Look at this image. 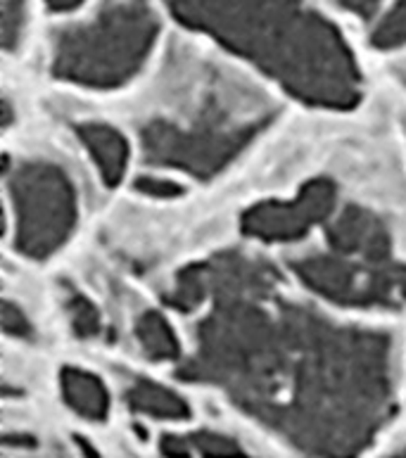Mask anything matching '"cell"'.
<instances>
[{
	"label": "cell",
	"instance_id": "cell-1",
	"mask_svg": "<svg viewBox=\"0 0 406 458\" xmlns=\"http://www.w3.org/2000/svg\"><path fill=\"white\" fill-rule=\"evenodd\" d=\"M271 274L224 257L179 276L172 300L193 309L212 297L186 373L212 380L252 416L309 452H354L390 403L385 337L338 328L271 293Z\"/></svg>",
	"mask_w": 406,
	"mask_h": 458
},
{
	"label": "cell",
	"instance_id": "cell-2",
	"mask_svg": "<svg viewBox=\"0 0 406 458\" xmlns=\"http://www.w3.org/2000/svg\"><path fill=\"white\" fill-rule=\"evenodd\" d=\"M188 27L250 57L292 96L347 107L359 74L343 38L304 0H166Z\"/></svg>",
	"mask_w": 406,
	"mask_h": 458
},
{
	"label": "cell",
	"instance_id": "cell-3",
	"mask_svg": "<svg viewBox=\"0 0 406 458\" xmlns=\"http://www.w3.org/2000/svg\"><path fill=\"white\" fill-rule=\"evenodd\" d=\"M269 114V105L228 81L202 86L200 96L179 100L173 116L143 126L148 157L159 165L209 176L248 143Z\"/></svg>",
	"mask_w": 406,
	"mask_h": 458
},
{
	"label": "cell",
	"instance_id": "cell-4",
	"mask_svg": "<svg viewBox=\"0 0 406 458\" xmlns=\"http://www.w3.org/2000/svg\"><path fill=\"white\" fill-rule=\"evenodd\" d=\"M155 34L157 20L148 0H105L90 20L55 36L53 69L90 89L119 86L143 64Z\"/></svg>",
	"mask_w": 406,
	"mask_h": 458
},
{
	"label": "cell",
	"instance_id": "cell-5",
	"mask_svg": "<svg viewBox=\"0 0 406 458\" xmlns=\"http://www.w3.org/2000/svg\"><path fill=\"white\" fill-rule=\"evenodd\" d=\"M17 221V247L43 259L63 245L74 228L76 195L60 166L46 162L20 165L7 178Z\"/></svg>",
	"mask_w": 406,
	"mask_h": 458
},
{
	"label": "cell",
	"instance_id": "cell-6",
	"mask_svg": "<svg viewBox=\"0 0 406 458\" xmlns=\"http://www.w3.org/2000/svg\"><path fill=\"white\" fill-rule=\"evenodd\" d=\"M292 268L311 290L354 307H397L406 300V264L350 257L335 250L304 254Z\"/></svg>",
	"mask_w": 406,
	"mask_h": 458
},
{
	"label": "cell",
	"instance_id": "cell-7",
	"mask_svg": "<svg viewBox=\"0 0 406 458\" xmlns=\"http://www.w3.org/2000/svg\"><path fill=\"white\" fill-rule=\"evenodd\" d=\"M335 209V188L326 181L309 183L295 199L266 202L245 216V231L264 242H290L302 238L314 224H321Z\"/></svg>",
	"mask_w": 406,
	"mask_h": 458
},
{
	"label": "cell",
	"instance_id": "cell-8",
	"mask_svg": "<svg viewBox=\"0 0 406 458\" xmlns=\"http://www.w3.org/2000/svg\"><path fill=\"white\" fill-rule=\"evenodd\" d=\"M385 224L364 207H344L328 226V250L373 261H393Z\"/></svg>",
	"mask_w": 406,
	"mask_h": 458
},
{
	"label": "cell",
	"instance_id": "cell-9",
	"mask_svg": "<svg viewBox=\"0 0 406 458\" xmlns=\"http://www.w3.org/2000/svg\"><path fill=\"white\" fill-rule=\"evenodd\" d=\"M79 138L97 165L100 176L110 185L119 183V178L126 172V162H129V148H126L124 138L103 123H83L79 126Z\"/></svg>",
	"mask_w": 406,
	"mask_h": 458
},
{
	"label": "cell",
	"instance_id": "cell-10",
	"mask_svg": "<svg viewBox=\"0 0 406 458\" xmlns=\"http://www.w3.org/2000/svg\"><path fill=\"white\" fill-rule=\"evenodd\" d=\"M126 402L131 403L133 411L150 413L155 418H169V420H181L188 416V406L179 394L166 390L162 385L150 383L145 377H131L126 387Z\"/></svg>",
	"mask_w": 406,
	"mask_h": 458
},
{
	"label": "cell",
	"instance_id": "cell-11",
	"mask_svg": "<svg viewBox=\"0 0 406 458\" xmlns=\"http://www.w3.org/2000/svg\"><path fill=\"white\" fill-rule=\"evenodd\" d=\"M63 392L67 403L81 416L100 420L107 413V392L96 376L86 370L64 369L63 370Z\"/></svg>",
	"mask_w": 406,
	"mask_h": 458
},
{
	"label": "cell",
	"instance_id": "cell-12",
	"mask_svg": "<svg viewBox=\"0 0 406 458\" xmlns=\"http://www.w3.org/2000/svg\"><path fill=\"white\" fill-rule=\"evenodd\" d=\"M136 337L140 347L145 349V354L157 359V361H169L179 356V343L173 330L169 328V323L159 314L150 311L138 318L136 323Z\"/></svg>",
	"mask_w": 406,
	"mask_h": 458
},
{
	"label": "cell",
	"instance_id": "cell-13",
	"mask_svg": "<svg viewBox=\"0 0 406 458\" xmlns=\"http://www.w3.org/2000/svg\"><path fill=\"white\" fill-rule=\"evenodd\" d=\"M162 449L166 454H214V456H219V454H241V446L235 445L233 439L221 437V435H214V432H198L193 437L186 439H172L165 437L162 442Z\"/></svg>",
	"mask_w": 406,
	"mask_h": 458
},
{
	"label": "cell",
	"instance_id": "cell-14",
	"mask_svg": "<svg viewBox=\"0 0 406 458\" xmlns=\"http://www.w3.org/2000/svg\"><path fill=\"white\" fill-rule=\"evenodd\" d=\"M402 43H406V0H394V5L373 29V46L387 50Z\"/></svg>",
	"mask_w": 406,
	"mask_h": 458
},
{
	"label": "cell",
	"instance_id": "cell-15",
	"mask_svg": "<svg viewBox=\"0 0 406 458\" xmlns=\"http://www.w3.org/2000/svg\"><path fill=\"white\" fill-rule=\"evenodd\" d=\"M67 311L74 333H79L81 337H96L100 333V316H97L96 307L74 290L67 293Z\"/></svg>",
	"mask_w": 406,
	"mask_h": 458
},
{
	"label": "cell",
	"instance_id": "cell-16",
	"mask_svg": "<svg viewBox=\"0 0 406 458\" xmlns=\"http://www.w3.org/2000/svg\"><path fill=\"white\" fill-rule=\"evenodd\" d=\"M27 24V0H3V43L13 50L21 41Z\"/></svg>",
	"mask_w": 406,
	"mask_h": 458
},
{
	"label": "cell",
	"instance_id": "cell-17",
	"mask_svg": "<svg viewBox=\"0 0 406 458\" xmlns=\"http://www.w3.org/2000/svg\"><path fill=\"white\" fill-rule=\"evenodd\" d=\"M3 326H5L7 335H31V326H29V321L24 318V314H21L20 309H14L10 301H5V307H3Z\"/></svg>",
	"mask_w": 406,
	"mask_h": 458
},
{
	"label": "cell",
	"instance_id": "cell-18",
	"mask_svg": "<svg viewBox=\"0 0 406 458\" xmlns=\"http://www.w3.org/2000/svg\"><path fill=\"white\" fill-rule=\"evenodd\" d=\"M138 191L148 192V195H162V198H169V195H176L179 192V185L172 183V181H162L157 176H148L138 181Z\"/></svg>",
	"mask_w": 406,
	"mask_h": 458
},
{
	"label": "cell",
	"instance_id": "cell-19",
	"mask_svg": "<svg viewBox=\"0 0 406 458\" xmlns=\"http://www.w3.org/2000/svg\"><path fill=\"white\" fill-rule=\"evenodd\" d=\"M335 3L343 5L344 10H350V13L359 14V17H371L383 0H335Z\"/></svg>",
	"mask_w": 406,
	"mask_h": 458
},
{
	"label": "cell",
	"instance_id": "cell-20",
	"mask_svg": "<svg viewBox=\"0 0 406 458\" xmlns=\"http://www.w3.org/2000/svg\"><path fill=\"white\" fill-rule=\"evenodd\" d=\"M83 0H46V5L53 10V13H67V10H74V7L81 5Z\"/></svg>",
	"mask_w": 406,
	"mask_h": 458
},
{
	"label": "cell",
	"instance_id": "cell-21",
	"mask_svg": "<svg viewBox=\"0 0 406 458\" xmlns=\"http://www.w3.org/2000/svg\"><path fill=\"white\" fill-rule=\"evenodd\" d=\"M400 454H402V456H406V442L400 446Z\"/></svg>",
	"mask_w": 406,
	"mask_h": 458
},
{
	"label": "cell",
	"instance_id": "cell-22",
	"mask_svg": "<svg viewBox=\"0 0 406 458\" xmlns=\"http://www.w3.org/2000/svg\"><path fill=\"white\" fill-rule=\"evenodd\" d=\"M402 76H404V81H406V67H404V69H402Z\"/></svg>",
	"mask_w": 406,
	"mask_h": 458
}]
</instances>
